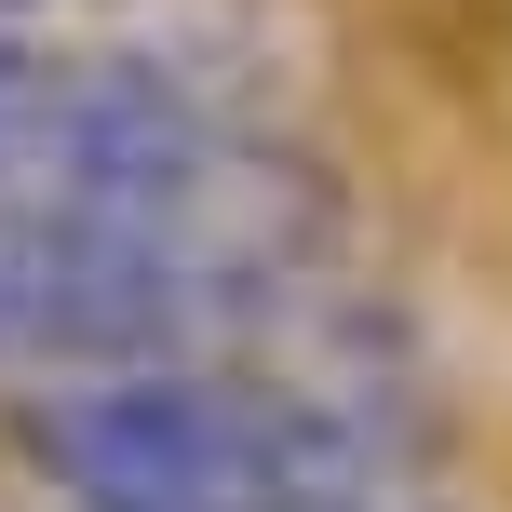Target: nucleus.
<instances>
[{
  "instance_id": "nucleus-1",
  "label": "nucleus",
  "mask_w": 512,
  "mask_h": 512,
  "mask_svg": "<svg viewBox=\"0 0 512 512\" xmlns=\"http://www.w3.org/2000/svg\"><path fill=\"white\" fill-rule=\"evenodd\" d=\"M27 459L68 512H391V459L351 405L230 364L81 378L27 418Z\"/></svg>"
},
{
  "instance_id": "nucleus-2",
  "label": "nucleus",
  "mask_w": 512,
  "mask_h": 512,
  "mask_svg": "<svg viewBox=\"0 0 512 512\" xmlns=\"http://www.w3.org/2000/svg\"><path fill=\"white\" fill-rule=\"evenodd\" d=\"M283 310V256L256 230H149V216H27L0 230V364L14 378H149L216 364Z\"/></svg>"
},
{
  "instance_id": "nucleus-3",
  "label": "nucleus",
  "mask_w": 512,
  "mask_h": 512,
  "mask_svg": "<svg viewBox=\"0 0 512 512\" xmlns=\"http://www.w3.org/2000/svg\"><path fill=\"white\" fill-rule=\"evenodd\" d=\"M243 162L230 122L189 95L176 68L135 54H68V41H14L0 27V230L27 216H230Z\"/></svg>"
},
{
  "instance_id": "nucleus-4",
  "label": "nucleus",
  "mask_w": 512,
  "mask_h": 512,
  "mask_svg": "<svg viewBox=\"0 0 512 512\" xmlns=\"http://www.w3.org/2000/svg\"><path fill=\"white\" fill-rule=\"evenodd\" d=\"M14 14H41V0H0V27H14Z\"/></svg>"
}]
</instances>
